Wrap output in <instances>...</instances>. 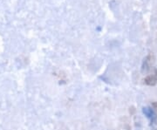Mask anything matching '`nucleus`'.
I'll list each match as a JSON object with an SVG mask.
<instances>
[{"mask_svg": "<svg viewBox=\"0 0 157 130\" xmlns=\"http://www.w3.org/2000/svg\"><path fill=\"white\" fill-rule=\"evenodd\" d=\"M152 106H153V108H155V109L157 110V102H153L152 103Z\"/></svg>", "mask_w": 157, "mask_h": 130, "instance_id": "f03ea898", "label": "nucleus"}, {"mask_svg": "<svg viewBox=\"0 0 157 130\" xmlns=\"http://www.w3.org/2000/svg\"><path fill=\"white\" fill-rule=\"evenodd\" d=\"M144 83L147 86H155L157 84V73L150 74L144 79Z\"/></svg>", "mask_w": 157, "mask_h": 130, "instance_id": "f257e3e1", "label": "nucleus"}]
</instances>
